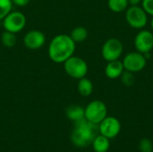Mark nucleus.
<instances>
[{"instance_id":"obj_13","label":"nucleus","mask_w":153,"mask_h":152,"mask_svg":"<svg viewBox=\"0 0 153 152\" xmlns=\"http://www.w3.org/2000/svg\"><path fill=\"white\" fill-rule=\"evenodd\" d=\"M91 145L95 152H107L109 150L110 142L108 138L101 134H98L93 140Z\"/></svg>"},{"instance_id":"obj_6","label":"nucleus","mask_w":153,"mask_h":152,"mask_svg":"<svg viewBox=\"0 0 153 152\" xmlns=\"http://www.w3.org/2000/svg\"><path fill=\"white\" fill-rule=\"evenodd\" d=\"M26 24V17L25 15L19 11L10 12L4 19H3V27L4 30L11 31L13 33L20 32Z\"/></svg>"},{"instance_id":"obj_24","label":"nucleus","mask_w":153,"mask_h":152,"mask_svg":"<svg viewBox=\"0 0 153 152\" xmlns=\"http://www.w3.org/2000/svg\"><path fill=\"white\" fill-rule=\"evenodd\" d=\"M143 0H128V3L130 5H139L142 4Z\"/></svg>"},{"instance_id":"obj_16","label":"nucleus","mask_w":153,"mask_h":152,"mask_svg":"<svg viewBox=\"0 0 153 152\" xmlns=\"http://www.w3.org/2000/svg\"><path fill=\"white\" fill-rule=\"evenodd\" d=\"M70 37L75 43L82 42L88 37V30L83 26H77L71 31Z\"/></svg>"},{"instance_id":"obj_10","label":"nucleus","mask_w":153,"mask_h":152,"mask_svg":"<svg viewBox=\"0 0 153 152\" xmlns=\"http://www.w3.org/2000/svg\"><path fill=\"white\" fill-rule=\"evenodd\" d=\"M136 51L142 54L151 53L153 48V33L148 30H140L134 38Z\"/></svg>"},{"instance_id":"obj_14","label":"nucleus","mask_w":153,"mask_h":152,"mask_svg":"<svg viewBox=\"0 0 153 152\" xmlns=\"http://www.w3.org/2000/svg\"><path fill=\"white\" fill-rule=\"evenodd\" d=\"M66 116L73 122H77L84 118V108L78 105H72L66 108Z\"/></svg>"},{"instance_id":"obj_7","label":"nucleus","mask_w":153,"mask_h":152,"mask_svg":"<svg viewBox=\"0 0 153 152\" xmlns=\"http://www.w3.org/2000/svg\"><path fill=\"white\" fill-rule=\"evenodd\" d=\"M123 44L122 42L116 38L108 39L105 41L101 48V55L102 57L109 62L113 60H117L121 56L123 53Z\"/></svg>"},{"instance_id":"obj_4","label":"nucleus","mask_w":153,"mask_h":152,"mask_svg":"<svg viewBox=\"0 0 153 152\" xmlns=\"http://www.w3.org/2000/svg\"><path fill=\"white\" fill-rule=\"evenodd\" d=\"M126 20L134 29H143L148 22V14L140 5H131L126 10Z\"/></svg>"},{"instance_id":"obj_19","label":"nucleus","mask_w":153,"mask_h":152,"mask_svg":"<svg viewBox=\"0 0 153 152\" xmlns=\"http://www.w3.org/2000/svg\"><path fill=\"white\" fill-rule=\"evenodd\" d=\"M13 5L12 0H0V21L12 11Z\"/></svg>"},{"instance_id":"obj_15","label":"nucleus","mask_w":153,"mask_h":152,"mask_svg":"<svg viewBox=\"0 0 153 152\" xmlns=\"http://www.w3.org/2000/svg\"><path fill=\"white\" fill-rule=\"evenodd\" d=\"M77 90H78V92L80 93V95H82L83 97H88L93 91V83L90 79L83 77L79 80L78 85H77Z\"/></svg>"},{"instance_id":"obj_22","label":"nucleus","mask_w":153,"mask_h":152,"mask_svg":"<svg viewBox=\"0 0 153 152\" xmlns=\"http://www.w3.org/2000/svg\"><path fill=\"white\" fill-rule=\"evenodd\" d=\"M142 7L149 15L153 16V0H143Z\"/></svg>"},{"instance_id":"obj_5","label":"nucleus","mask_w":153,"mask_h":152,"mask_svg":"<svg viewBox=\"0 0 153 152\" xmlns=\"http://www.w3.org/2000/svg\"><path fill=\"white\" fill-rule=\"evenodd\" d=\"M108 115V109L101 100H93L84 108V117L96 125H99Z\"/></svg>"},{"instance_id":"obj_18","label":"nucleus","mask_w":153,"mask_h":152,"mask_svg":"<svg viewBox=\"0 0 153 152\" xmlns=\"http://www.w3.org/2000/svg\"><path fill=\"white\" fill-rule=\"evenodd\" d=\"M1 40H2V43H3V45L4 47H13L15 46L17 39H16L15 33L4 30L3 32V34H2Z\"/></svg>"},{"instance_id":"obj_17","label":"nucleus","mask_w":153,"mask_h":152,"mask_svg":"<svg viewBox=\"0 0 153 152\" xmlns=\"http://www.w3.org/2000/svg\"><path fill=\"white\" fill-rule=\"evenodd\" d=\"M128 0H108V6L114 13H121L128 8Z\"/></svg>"},{"instance_id":"obj_21","label":"nucleus","mask_w":153,"mask_h":152,"mask_svg":"<svg viewBox=\"0 0 153 152\" xmlns=\"http://www.w3.org/2000/svg\"><path fill=\"white\" fill-rule=\"evenodd\" d=\"M139 149L142 152H152V142L149 139H143L139 143Z\"/></svg>"},{"instance_id":"obj_12","label":"nucleus","mask_w":153,"mask_h":152,"mask_svg":"<svg viewBox=\"0 0 153 152\" xmlns=\"http://www.w3.org/2000/svg\"><path fill=\"white\" fill-rule=\"evenodd\" d=\"M124 71L125 68L123 63L118 59L108 62V65L105 67V74L109 79L119 78Z\"/></svg>"},{"instance_id":"obj_8","label":"nucleus","mask_w":153,"mask_h":152,"mask_svg":"<svg viewBox=\"0 0 153 152\" xmlns=\"http://www.w3.org/2000/svg\"><path fill=\"white\" fill-rule=\"evenodd\" d=\"M125 70L137 73L143 70L146 66L147 58L144 54H142L138 51H134L128 53L122 61Z\"/></svg>"},{"instance_id":"obj_3","label":"nucleus","mask_w":153,"mask_h":152,"mask_svg":"<svg viewBox=\"0 0 153 152\" xmlns=\"http://www.w3.org/2000/svg\"><path fill=\"white\" fill-rule=\"evenodd\" d=\"M64 69L70 77L80 80L86 76L88 65L82 58L72 56L64 62Z\"/></svg>"},{"instance_id":"obj_9","label":"nucleus","mask_w":153,"mask_h":152,"mask_svg":"<svg viewBox=\"0 0 153 152\" xmlns=\"http://www.w3.org/2000/svg\"><path fill=\"white\" fill-rule=\"evenodd\" d=\"M121 131V124L119 120L114 116H106L99 124V133L100 134L112 139L117 137Z\"/></svg>"},{"instance_id":"obj_2","label":"nucleus","mask_w":153,"mask_h":152,"mask_svg":"<svg viewBox=\"0 0 153 152\" xmlns=\"http://www.w3.org/2000/svg\"><path fill=\"white\" fill-rule=\"evenodd\" d=\"M99 125L88 121L85 117L74 123V129L71 133L72 142L78 148L91 145L98 135Z\"/></svg>"},{"instance_id":"obj_1","label":"nucleus","mask_w":153,"mask_h":152,"mask_svg":"<svg viewBox=\"0 0 153 152\" xmlns=\"http://www.w3.org/2000/svg\"><path fill=\"white\" fill-rule=\"evenodd\" d=\"M75 42L70 35L59 34L53 38L48 46L49 58L55 63H64L74 56Z\"/></svg>"},{"instance_id":"obj_11","label":"nucleus","mask_w":153,"mask_h":152,"mask_svg":"<svg viewBox=\"0 0 153 152\" xmlns=\"http://www.w3.org/2000/svg\"><path fill=\"white\" fill-rule=\"evenodd\" d=\"M23 42L27 48L31 50H36L40 48L45 44L46 36L40 30H31L25 34Z\"/></svg>"},{"instance_id":"obj_25","label":"nucleus","mask_w":153,"mask_h":152,"mask_svg":"<svg viewBox=\"0 0 153 152\" xmlns=\"http://www.w3.org/2000/svg\"><path fill=\"white\" fill-rule=\"evenodd\" d=\"M151 27H152V29L153 30V16H152V21H151Z\"/></svg>"},{"instance_id":"obj_20","label":"nucleus","mask_w":153,"mask_h":152,"mask_svg":"<svg viewBox=\"0 0 153 152\" xmlns=\"http://www.w3.org/2000/svg\"><path fill=\"white\" fill-rule=\"evenodd\" d=\"M120 78H121L122 83L126 87H131L134 83V73L132 72L125 70L122 73Z\"/></svg>"},{"instance_id":"obj_23","label":"nucleus","mask_w":153,"mask_h":152,"mask_svg":"<svg viewBox=\"0 0 153 152\" xmlns=\"http://www.w3.org/2000/svg\"><path fill=\"white\" fill-rule=\"evenodd\" d=\"M30 0H12V3L17 6H25L30 3Z\"/></svg>"}]
</instances>
